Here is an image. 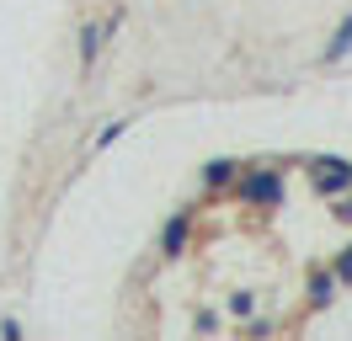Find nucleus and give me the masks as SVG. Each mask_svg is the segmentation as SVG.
<instances>
[{
    "mask_svg": "<svg viewBox=\"0 0 352 341\" xmlns=\"http://www.w3.org/2000/svg\"><path fill=\"white\" fill-rule=\"evenodd\" d=\"M347 272H352V256H347Z\"/></svg>",
    "mask_w": 352,
    "mask_h": 341,
    "instance_id": "obj_1",
    "label": "nucleus"
}]
</instances>
